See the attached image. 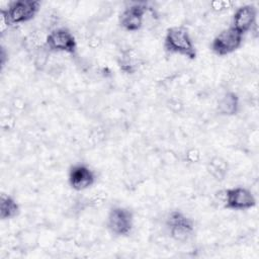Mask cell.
Segmentation results:
<instances>
[{
	"mask_svg": "<svg viewBox=\"0 0 259 259\" xmlns=\"http://www.w3.org/2000/svg\"><path fill=\"white\" fill-rule=\"evenodd\" d=\"M164 49L170 54L183 56L189 60L196 58V49L188 29L183 25H174L166 30Z\"/></svg>",
	"mask_w": 259,
	"mask_h": 259,
	"instance_id": "1",
	"label": "cell"
},
{
	"mask_svg": "<svg viewBox=\"0 0 259 259\" xmlns=\"http://www.w3.org/2000/svg\"><path fill=\"white\" fill-rule=\"evenodd\" d=\"M170 237L177 242L187 241L194 232V222L181 210H172L166 218Z\"/></svg>",
	"mask_w": 259,
	"mask_h": 259,
	"instance_id": "2",
	"label": "cell"
},
{
	"mask_svg": "<svg viewBox=\"0 0 259 259\" xmlns=\"http://www.w3.org/2000/svg\"><path fill=\"white\" fill-rule=\"evenodd\" d=\"M46 48L54 53L75 54L77 40L73 32L66 27H58L51 30L45 37Z\"/></svg>",
	"mask_w": 259,
	"mask_h": 259,
	"instance_id": "3",
	"label": "cell"
},
{
	"mask_svg": "<svg viewBox=\"0 0 259 259\" xmlns=\"http://www.w3.org/2000/svg\"><path fill=\"white\" fill-rule=\"evenodd\" d=\"M106 226L111 234L117 237H126L134 228V214L126 207L113 206L108 211Z\"/></svg>",
	"mask_w": 259,
	"mask_h": 259,
	"instance_id": "4",
	"label": "cell"
},
{
	"mask_svg": "<svg viewBox=\"0 0 259 259\" xmlns=\"http://www.w3.org/2000/svg\"><path fill=\"white\" fill-rule=\"evenodd\" d=\"M243 35L234 27L221 30L211 40V51L218 56H227L236 52L243 42Z\"/></svg>",
	"mask_w": 259,
	"mask_h": 259,
	"instance_id": "5",
	"label": "cell"
},
{
	"mask_svg": "<svg viewBox=\"0 0 259 259\" xmlns=\"http://www.w3.org/2000/svg\"><path fill=\"white\" fill-rule=\"evenodd\" d=\"M40 2L36 0H16L8 4L6 11L11 25L32 20L38 13Z\"/></svg>",
	"mask_w": 259,
	"mask_h": 259,
	"instance_id": "6",
	"label": "cell"
},
{
	"mask_svg": "<svg viewBox=\"0 0 259 259\" xmlns=\"http://www.w3.org/2000/svg\"><path fill=\"white\" fill-rule=\"evenodd\" d=\"M225 207L231 210H247L256 205V198L252 191L243 186L231 187L224 193Z\"/></svg>",
	"mask_w": 259,
	"mask_h": 259,
	"instance_id": "7",
	"label": "cell"
},
{
	"mask_svg": "<svg viewBox=\"0 0 259 259\" xmlns=\"http://www.w3.org/2000/svg\"><path fill=\"white\" fill-rule=\"evenodd\" d=\"M148 6L143 2H134L126 6L118 16V23L122 29L136 32L143 27Z\"/></svg>",
	"mask_w": 259,
	"mask_h": 259,
	"instance_id": "8",
	"label": "cell"
},
{
	"mask_svg": "<svg viewBox=\"0 0 259 259\" xmlns=\"http://www.w3.org/2000/svg\"><path fill=\"white\" fill-rule=\"evenodd\" d=\"M96 180L94 171L86 164L73 165L68 173V182L72 189L82 191L90 188Z\"/></svg>",
	"mask_w": 259,
	"mask_h": 259,
	"instance_id": "9",
	"label": "cell"
},
{
	"mask_svg": "<svg viewBox=\"0 0 259 259\" xmlns=\"http://www.w3.org/2000/svg\"><path fill=\"white\" fill-rule=\"evenodd\" d=\"M257 20V8L253 4H245L239 6L232 17L231 26L236 30L245 34L246 32L252 30L256 25Z\"/></svg>",
	"mask_w": 259,
	"mask_h": 259,
	"instance_id": "10",
	"label": "cell"
},
{
	"mask_svg": "<svg viewBox=\"0 0 259 259\" xmlns=\"http://www.w3.org/2000/svg\"><path fill=\"white\" fill-rule=\"evenodd\" d=\"M240 109V97L234 91L225 92L217 102V111L224 116H233Z\"/></svg>",
	"mask_w": 259,
	"mask_h": 259,
	"instance_id": "11",
	"label": "cell"
},
{
	"mask_svg": "<svg viewBox=\"0 0 259 259\" xmlns=\"http://www.w3.org/2000/svg\"><path fill=\"white\" fill-rule=\"evenodd\" d=\"M117 64L120 71L132 75L139 70L141 66V59L133 49H125L120 51L117 56Z\"/></svg>",
	"mask_w": 259,
	"mask_h": 259,
	"instance_id": "12",
	"label": "cell"
},
{
	"mask_svg": "<svg viewBox=\"0 0 259 259\" xmlns=\"http://www.w3.org/2000/svg\"><path fill=\"white\" fill-rule=\"evenodd\" d=\"M206 172L215 181H224L229 174L230 165L229 162L222 156H212L205 165Z\"/></svg>",
	"mask_w": 259,
	"mask_h": 259,
	"instance_id": "13",
	"label": "cell"
},
{
	"mask_svg": "<svg viewBox=\"0 0 259 259\" xmlns=\"http://www.w3.org/2000/svg\"><path fill=\"white\" fill-rule=\"evenodd\" d=\"M20 206L17 200L6 193H2L0 196V219L2 221L10 220L18 215Z\"/></svg>",
	"mask_w": 259,
	"mask_h": 259,
	"instance_id": "14",
	"label": "cell"
},
{
	"mask_svg": "<svg viewBox=\"0 0 259 259\" xmlns=\"http://www.w3.org/2000/svg\"><path fill=\"white\" fill-rule=\"evenodd\" d=\"M234 3L232 1H226V0H215L210 3L211 9L217 12H223L225 10L230 9Z\"/></svg>",
	"mask_w": 259,
	"mask_h": 259,
	"instance_id": "15",
	"label": "cell"
},
{
	"mask_svg": "<svg viewBox=\"0 0 259 259\" xmlns=\"http://www.w3.org/2000/svg\"><path fill=\"white\" fill-rule=\"evenodd\" d=\"M10 26H11V23L8 18L7 11L5 8H2L0 10V31H1V33L4 34Z\"/></svg>",
	"mask_w": 259,
	"mask_h": 259,
	"instance_id": "16",
	"label": "cell"
},
{
	"mask_svg": "<svg viewBox=\"0 0 259 259\" xmlns=\"http://www.w3.org/2000/svg\"><path fill=\"white\" fill-rule=\"evenodd\" d=\"M200 152L197 149H190L186 154V158L190 163H197L200 160Z\"/></svg>",
	"mask_w": 259,
	"mask_h": 259,
	"instance_id": "17",
	"label": "cell"
},
{
	"mask_svg": "<svg viewBox=\"0 0 259 259\" xmlns=\"http://www.w3.org/2000/svg\"><path fill=\"white\" fill-rule=\"evenodd\" d=\"M5 57H6L5 51H4V48H2V50H1V66L2 67H4V65H5Z\"/></svg>",
	"mask_w": 259,
	"mask_h": 259,
	"instance_id": "18",
	"label": "cell"
}]
</instances>
